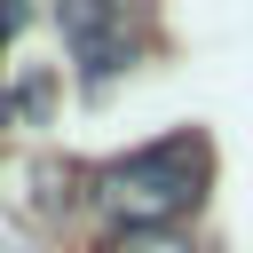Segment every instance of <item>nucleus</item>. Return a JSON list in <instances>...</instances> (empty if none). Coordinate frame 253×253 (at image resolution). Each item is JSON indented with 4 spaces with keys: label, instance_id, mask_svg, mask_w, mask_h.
Here are the masks:
<instances>
[{
    "label": "nucleus",
    "instance_id": "nucleus-1",
    "mask_svg": "<svg viewBox=\"0 0 253 253\" xmlns=\"http://www.w3.org/2000/svg\"><path fill=\"white\" fill-rule=\"evenodd\" d=\"M206 182H213L206 134H166V142H142V150H126V158H111V166L95 174V206H103V221L150 237V229L182 221V213L206 198Z\"/></svg>",
    "mask_w": 253,
    "mask_h": 253
},
{
    "label": "nucleus",
    "instance_id": "nucleus-2",
    "mask_svg": "<svg viewBox=\"0 0 253 253\" xmlns=\"http://www.w3.org/2000/svg\"><path fill=\"white\" fill-rule=\"evenodd\" d=\"M63 40H71V55H79V71L87 79H111L126 55H134V32H126V16L111 8V0H71L63 8Z\"/></svg>",
    "mask_w": 253,
    "mask_h": 253
},
{
    "label": "nucleus",
    "instance_id": "nucleus-3",
    "mask_svg": "<svg viewBox=\"0 0 253 253\" xmlns=\"http://www.w3.org/2000/svg\"><path fill=\"white\" fill-rule=\"evenodd\" d=\"M119 253H190V245H182V237H166V229H150V237H126Z\"/></svg>",
    "mask_w": 253,
    "mask_h": 253
}]
</instances>
